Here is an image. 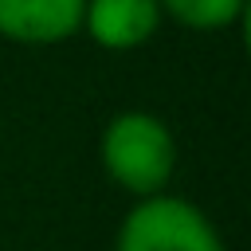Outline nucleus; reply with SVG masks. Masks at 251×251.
<instances>
[{
	"label": "nucleus",
	"instance_id": "obj_5",
	"mask_svg": "<svg viewBox=\"0 0 251 251\" xmlns=\"http://www.w3.org/2000/svg\"><path fill=\"white\" fill-rule=\"evenodd\" d=\"M161 16L184 31H227L235 24H243L247 16V0H157Z\"/></svg>",
	"mask_w": 251,
	"mask_h": 251
},
{
	"label": "nucleus",
	"instance_id": "obj_1",
	"mask_svg": "<svg viewBox=\"0 0 251 251\" xmlns=\"http://www.w3.org/2000/svg\"><path fill=\"white\" fill-rule=\"evenodd\" d=\"M98 161L114 188H122L133 200H145V196L169 192L180 149L169 122H161L153 110L129 106L102 126Z\"/></svg>",
	"mask_w": 251,
	"mask_h": 251
},
{
	"label": "nucleus",
	"instance_id": "obj_4",
	"mask_svg": "<svg viewBox=\"0 0 251 251\" xmlns=\"http://www.w3.org/2000/svg\"><path fill=\"white\" fill-rule=\"evenodd\" d=\"M165 16L157 0H86L82 31L102 51H137L161 31Z\"/></svg>",
	"mask_w": 251,
	"mask_h": 251
},
{
	"label": "nucleus",
	"instance_id": "obj_2",
	"mask_svg": "<svg viewBox=\"0 0 251 251\" xmlns=\"http://www.w3.org/2000/svg\"><path fill=\"white\" fill-rule=\"evenodd\" d=\"M114 251H227L212 216L176 192L133 200L114 231Z\"/></svg>",
	"mask_w": 251,
	"mask_h": 251
},
{
	"label": "nucleus",
	"instance_id": "obj_3",
	"mask_svg": "<svg viewBox=\"0 0 251 251\" xmlns=\"http://www.w3.org/2000/svg\"><path fill=\"white\" fill-rule=\"evenodd\" d=\"M86 0H0V39L20 47H55L82 31Z\"/></svg>",
	"mask_w": 251,
	"mask_h": 251
}]
</instances>
